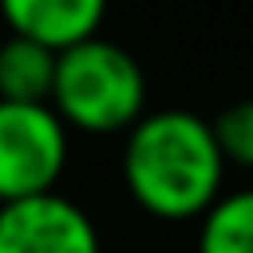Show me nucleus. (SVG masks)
Listing matches in <instances>:
<instances>
[{
  "mask_svg": "<svg viewBox=\"0 0 253 253\" xmlns=\"http://www.w3.org/2000/svg\"><path fill=\"white\" fill-rule=\"evenodd\" d=\"M221 178L225 154L213 123L194 111H154L126 130L123 182L146 213L166 221L206 217L221 198Z\"/></svg>",
  "mask_w": 253,
  "mask_h": 253,
  "instance_id": "f257e3e1",
  "label": "nucleus"
},
{
  "mask_svg": "<svg viewBox=\"0 0 253 253\" xmlns=\"http://www.w3.org/2000/svg\"><path fill=\"white\" fill-rule=\"evenodd\" d=\"M51 107L67 123V130H130L146 115V75L126 47L95 36L59 51Z\"/></svg>",
  "mask_w": 253,
  "mask_h": 253,
  "instance_id": "f03ea898",
  "label": "nucleus"
},
{
  "mask_svg": "<svg viewBox=\"0 0 253 253\" xmlns=\"http://www.w3.org/2000/svg\"><path fill=\"white\" fill-rule=\"evenodd\" d=\"M67 166V123L51 103H0V206L55 194Z\"/></svg>",
  "mask_w": 253,
  "mask_h": 253,
  "instance_id": "7ed1b4c3",
  "label": "nucleus"
},
{
  "mask_svg": "<svg viewBox=\"0 0 253 253\" xmlns=\"http://www.w3.org/2000/svg\"><path fill=\"white\" fill-rule=\"evenodd\" d=\"M0 253H99V229L63 194L0 206Z\"/></svg>",
  "mask_w": 253,
  "mask_h": 253,
  "instance_id": "20e7f679",
  "label": "nucleus"
},
{
  "mask_svg": "<svg viewBox=\"0 0 253 253\" xmlns=\"http://www.w3.org/2000/svg\"><path fill=\"white\" fill-rule=\"evenodd\" d=\"M0 16L12 36L67 51L83 40H95L107 16V0H0Z\"/></svg>",
  "mask_w": 253,
  "mask_h": 253,
  "instance_id": "39448f33",
  "label": "nucleus"
},
{
  "mask_svg": "<svg viewBox=\"0 0 253 253\" xmlns=\"http://www.w3.org/2000/svg\"><path fill=\"white\" fill-rule=\"evenodd\" d=\"M59 51L8 36L0 43V103H51Z\"/></svg>",
  "mask_w": 253,
  "mask_h": 253,
  "instance_id": "423d86ee",
  "label": "nucleus"
},
{
  "mask_svg": "<svg viewBox=\"0 0 253 253\" xmlns=\"http://www.w3.org/2000/svg\"><path fill=\"white\" fill-rule=\"evenodd\" d=\"M198 253H253V190L225 194L198 229Z\"/></svg>",
  "mask_w": 253,
  "mask_h": 253,
  "instance_id": "0eeeda50",
  "label": "nucleus"
},
{
  "mask_svg": "<svg viewBox=\"0 0 253 253\" xmlns=\"http://www.w3.org/2000/svg\"><path fill=\"white\" fill-rule=\"evenodd\" d=\"M213 134H217V146H221L225 162H237V166L253 170V99L229 103L213 119Z\"/></svg>",
  "mask_w": 253,
  "mask_h": 253,
  "instance_id": "6e6552de",
  "label": "nucleus"
}]
</instances>
